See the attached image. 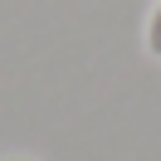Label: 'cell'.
<instances>
[{"instance_id":"6da1fadb","label":"cell","mask_w":161,"mask_h":161,"mask_svg":"<svg viewBox=\"0 0 161 161\" xmlns=\"http://www.w3.org/2000/svg\"><path fill=\"white\" fill-rule=\"evenodd\" d=\"M142 39H147V54H151V59H161V0L151 5V15H147V30H142Z\"/></svg>"},{"instance_id":"7a4b0ae2","label":"cell","mask_w":161,"mask_h":161,"mask_svg":"<svg viewBox=\"0 0 161 161\" xmlns=\"http://www.w3.org/2000/svg\"><path fill=\"white\" fill-rule=\"evenodd\" d=\"M5 161H30V156H5Z\"/></svg>"}]
</instances>
